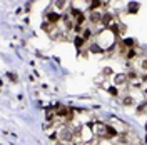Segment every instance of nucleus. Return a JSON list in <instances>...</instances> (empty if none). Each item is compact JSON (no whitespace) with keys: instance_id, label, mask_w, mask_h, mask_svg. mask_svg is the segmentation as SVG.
Instances as JSON below:
<instances>
[{"instance_id":"nucleus-8","label":"nucleus","mask_w":147,"mask_h":145,"mask_svg":"<svg viewBox=\"0 0 147 145\" xmlns=\"http://www.w3.org/2000/svg\"><path fill=\"white\" fill-rule=\"evenodd\" d=\"M92 37V30L90 28H85V30H82V38L84 40H89Z\"/></svg>"},{"instance_id":"nucleus-12","label":"nucleus","mask_w":147,"mask_h":145,"mask_svg":"<svg viewBox=\"0 0 147 145\" xmlns=\"http://www.w3.org/2000/svg\"><path fill=\"white\" fill-rule=\"evenodd\" d=\"M112 73V68H104V75H110Z\"/></svg>"},{"instance_id":"nucleus-5","label":"nucleus","mask_w":147,"mask_h":145,"mask_svg":"<svg viewBox=\"0 0 147 145\" xmlns=\"http://www.w3.org/2000/svg\"><path fill=\"white\" fill-rule=\"evenodd\" d=\"M102 23H104V25H112V23H114V17H112V13H109V12H105V13H104V15H102Z\"/></svg>"},{"instance_id":"nucleus-15","label":"nucleus","mask_w":147,"mask_h":145,"mask_svg":"<svg viewBox=\"0 0 147 145\" xmlns=\"http://www.w3.org/2000/svg\"><path fill=\"white\" fill-rule=\"evenodd\" d=\"M80 145H84V144H80Z\"/></svg>"},{"instance_id":"nucleus-11","label":"nucleus","mask_w":147,"mask_h":145,"mask_svg":"<svg viewBox=\"0 0 147 145\" xmlns=\"http://www.w3.org/2000/svg\"><path fill=\"white\" fill-rule=\"evenodd\" d=\"M142 70H147V58H144V60H142Z\"/></svg>"},{"instance_id":"nucleus-7","label":"nucleus","mask_w":147,"mask_h":145,"mask_svg":"<svg viewBox=\"0 0 147 145\" xmlns=\"http://www.w3.org/2000/svg\"><path fill=\"white\" fill-rule=\"evenodd\" d=\"M84 42H85V40H84L82 37H77V38L74 40V44H75V47H77L79 50H80V48H82V47H84Z\"/></svg>"},{"instance_id":"nucleus-9","label":"nucleus","mask_w":147,"mask_h":145,"mask_svg":"<svg viewBox=\"0 0 147 145\" xmlns=\"http://www.w3.org/2000/svg\"><path fill=\"white\" fill-rule=\"evenodd\" d=\"M139 10V3L137 2H134V3H129V12L132 13V12H137Z\"/></svg>"},{"instance_id":"nucleus-14","label":"nucleus","mask_w":147,"mask_h":145,"mask_svg":"<svg viewBox=\"0 0 147 145\" xmlns=\"http://www.w3.org/2000/svg\"><path fill=\"white\" fill-rule=\"evenodd\" d=\"M144 93H146V95H147V87H146V90H144Z\"/></svg>"},{"instance_id":"nucleus-3","label":"nucleus","mask_w":147,"mask_h":145,"mask_svg":"<svg viewBox=\"0 0 147 145\" xmlns=\"http://www.w3.org/2000/svg\"><path fill=\"white\" fill-rule=\"evenodd\" d=\"M60 18H62V17H60L59 13H55V12H50V13H47V22H49V23H52V25H55V23H57Z\"/></svg>"},{"instance_id":"nucleus-2","label":"nucleus","mask_w":147,"mask_h":145,"mask_svg":"<svg viewBox=\"0 0 147 145\" xmlns=\"http://www.w3.org/2000/svg\"><path fill=\"white\" fill-rule=\"evenodd\" d=\"M102 15H104V13H100L99 10H94V12H90V15H89V20H90L92 25L102 23Z\"/></svg>"},{"instance_id":"nucleus-6","label":"nucleus","mask_w":147,"mask_h":145,"mask_svg":"<svg viewBox=\"0 0 147 145\" xmlns=\"http://www.w3.org/2000/svg\"><path fill=\"white\" fill-rule=\"evenodd\" d=\"M122 105H124V107H132V105H134V99H132L130 95H125V97L122 99Z\"/></svg>"},{"instance_id":"nucleus-1","label":"nucleus","mask_w":147,"mask_h":145,"mask_svg":"<svg viewBox=\"0 0 147 145\" xmlns=\"http://www.w3.org/2000/svg\"><path fill=\"white\" fill-rule=\"evenodd\" d=\"M59 138H60V142H64V144L72 142V138H75V137H74V130L70 127L60 128V132H59Z\"/></svg>"},{"instance_id":"nucleus-4","label":"nucleus","mask_w":147,"mask_h":145,"mask_svg":"<svg viewBox=\"0 0 147 145\" xmlns=\"http://www.w3.org/2000/svg\"><path fill=\"white\" fill-rule=\"evenodd\" d=\"M127 73H119V75H115V83H117V87L119 85H127Z\"/></svg>"},{"instance_id":"nucleus-13","label":"nucleus","mask_w":147,"mask_h":145,"mask_svg":"<svg viewBox=\"0 0 147 145\" xmlns=\"http://www.w3.org/2000/svg\"><path fill=\"white\" fill-rule=\"evenodd\" d=\"M9 77H10V79H12V80H17V75H15V73H10Z\"/></svg>"},{"instance_id":"nucleus-10","label":"nucleus","mask_w":147,"mask_h":145,"mask_svg":"<svg viewBox=\"0 0 147 145\" xmlns=\"http://www.w3.org/2000/svg\"><path fill=\"white\" fill-rule=\"evenodd\" d=\"M90 52L92 54H99V52H102V48L97 47V44H94V45H90Z\"/></svg>"}]
</instances>
